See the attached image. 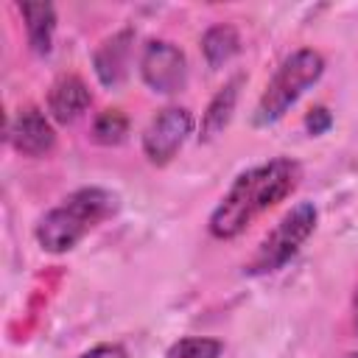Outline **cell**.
Returning a JSON list of instances; mask_svg holds the SVG:
<instances>
[{
	"instance_id": "2e32d148",
	"label": "cell",
	"mask_w": 358,
	"mask_h": 358,
	"mask_svg": "<svg viewBox=\"0 0 358 358\" xmlns=\"http://www.w3.org/2000/svg\"><path fill=\"white\" fill-rule=\"evenodd\" d=\"M81 358H126V350L120 344H98V347L87 350Z\"/></svg>"
},
{
	"instance_id": "30bf717a",
	"label": "cell",
	"mask_w": 358,
	"mask_h": 358,
	"mask_svg": "<svg viewBox=\"0 0 358 358\" xmlns=\"http://www.w3.org/2000/svg\"><path fill=\"white\" fill-rule=\"evenodd\" d=\"M238 87H241V76H235L229 84H224L215 92V98L210 101V106H207V112L201 117V134H199L204 143L215 140L227 129V123L232 117V109H235V101H238Z\"/></svg>"
},
{
	"instance_id": "3957f363",
	"label": "cell",
	"mask_w": 358,
	"mask_h": 358,
	"mask_svg": "<svg viewBox=\"0 0 358 358\" xmlns=\"http://www.w3.org/2000/svg\"><path fill=\"white\" fill-rule=\"evenodd\" d=\"M324 70V59L310 50V48H302V50H294L274 73V78L266 84L260 101H257V109H255V123L257 126H271L277 123L294 103L296 98L319 81Z\"/></svg>"
},
{
	"instance_id": "4fadbf2b",
	"label": "cell",
	"mask_w": 358,
	"mask_h": 358,
	"mask_svg": "<svg viewBox=\"0 0 358 358\" xmlns=\"http://www.w3.org/2000/svg\"><path fill=\"white\" fill-rule=\"evenodd\" d=\"M126 131H129V120H126V115L120 109H106L92 123V140L101 143V145H117V143H123Z\"/></svg>"
},
{
	"instance_id": "277c9868",
	"label": "cell",
	"mask_w": 358,
	"mask_h": 358,
	"mask_svg": "<svg viewBox=\"0 0 358 358\" xmlns=\"http://www.w3.org/2000/svg\"><path fill=\"white\" fill-rule=\"evenodd\" d=\"M313 227H316V207L310 201H302L294 210H288L280 218V224L271 229V235L260 243V249L255 252L249 271L268 274V271H277L280 266H285L296 255V249L308 241Z\"/></svg>"
},
{
	"instance_id": "9a60e30c",
	"label": "cell",
	"mask_w": 358,
	"mask_h": 358,
	"mask_svg": "<svg viewBox=\"0 0 358 358\" xmlns=\"http://www.w3.org/2000/svg\"><path fill=\"white\" fill-rule=\"evenodd\" d=\"M330 112L324 109V106H316V109H310L308 112V117H305V126H308V131L310 134H322L327 126H330Z\"/></svg>"
},
{
	"instance_id": "5b68a950",
	"label": "cell",
	"mask_w": 358,
	"mask_h": 358,
	"mask_svg": "<svg viewBox=\"0 0 358 358\" xmlns=\"http://www.w3.org/2000/svg\"><path fill=\"white\" fill-rule=\"evenodd\" d=\"M140 73L143 81L154 90V92H179L187 81V62L182 56V50L165 39H154L145 45L143 59H140Z\"/></svg>"
},
{
	"instance_id": "ba28073f",
	"label": "cell",
	"mask_w": 358,
	"mask_h": 358,
	"mask_svg": "<svg viewBox=\"0 0 358 358\" xmlns=\"http://www.w3.org/2000/svg\"><path fill=\"white\" fill-rule=\"evenodd\" d=\"M90 90L78 76H62L48 95V109L59 123H73L78 120L87 106H90Z\"/></svg>"
},
{
	"instance_id": "7a4b0ae2",
	"label": "cell",
	"mask_w": 358,
	"mask_h": 358,
	"mask_svg": "<svg viewBox=\"0 0 358 358\" xmlns=\"http://www.w3.org/2000/svg\"><path fill=\"white\" fill-rule=\"evenodd\" d=\"M115 210H117V199L109 190L101 187L76 190L59 207L45 213V218L36 227V241L48 252H67Z\"/></svg>"
},
{
	"instance_id": "e0dca14e",
	"label": "cell",
	"mask_w": 358,
	"mask_h": 358,
	"mask_svg": "<svg viewBox=\"0 0 358 358\" xmlns=\"http://www.w3.org/2000/svg\"><path fill=\"white\" fill-rule=\"evenodd\" d=\"M352 322H355V330H358V291H355V302H352Z\"/></svg>"
},
{
	"instance_id": "ac0fdd59",
	"label": "cell",
	"mask_w": 358,
	"mask_h": 358,
	"mask_svg": "<svg viewBox=\"0 0 358 358\" xmlns=\"http://www.w3.org/2000/svg\"><path fill=\"white\" fill-rule=\"evenodd\" d=\"M347 358H358V352H350V355H347Z\"/></svg>"
},
{
	"instance_id": "8992f818",
	"label": "cell",
	"mask_w": 358,
	"mask_h": 358,
	"mask_svg": "<svg viewBox=\"0 0 358 358\" xmlns=\"http://www.w3.org/2000/svg\"><path fill=\"white\" fill-rule=\"evenodd\" d=\"M193 117L187 109L182 106H168L162 112H157V117L148 123L145 134H143V151L154 165H165L185 143V137L190 134Z\"/></svg>"
},
{
	"instance_id": "9c48e42d",
	"label": "cell",
	"mask_w": 358,
	"mask_h": 358,
	"mask_svg": "<svg viewBox=\"0 0 358 358\" xmlns=\"http://www.w3.org/2000/svg\"><path fill=\"white\" fill-rule=\"evenodd\" d=\"M129 50H131V31H120L109 36L98 50H95V73L101 84L117 87L126 78L129 67Z\"/></svg>"
},
{
	"instance_id": "6da1fadb",
	"label": "cell",
	"mask_w": 358,
	"mask_h": 358,
	"mask_svg": "<svg viewBox=\"0 0 358 358\" xmlns=\"http://www.w3.org/2000/svg\"><path fill=\"white\" fill-rule=\"evenodd\" d=\"M299 182V165L291 159H271L266 165L243 171L221 204L210 215V232L215 238H235L263 210L282 201Z\"/></svg>"
},
{
	"instance_id": "5bb4252c",
	"label": "cell",
	"mask_w": 358,
	"mask_h": 358,
	"mask_svg": "<svg viewBox=\"0 0 358 358\" xmlns=\"http://www.w3.org/2000/svg\"><path fill=\"white\" fill-rule=\"evenodd\" d=\"M221 355V341L215 338H201V336H187L171 344L165 358H218Z\"/></svg>"
},
{
	"instance_id": "7c38bea8",
	"label": "cell",
	"mask_w": 358,
	"mask_h": 358,
	"mask_svg": "<svg viewBox=\"0 0 358 358\" xmlns=\"http://www.w3.org/2000/svg\"><path fill=\"white\" fill-rule=\"evenodd\" d=\"M238 45H241L238 31L227 22L207 28V34L201 36V50H204V59L210 67H221L224 62H229L238 53Z\"/></svg>"
},
{
	"instance_id": "52a82bcc",
	"label": "cell",
	"mask_w": 358,
	"mask_h": 358,
	"mask_svg": "<svg viewBox=\"0 0 358 358\" xmlns=\"http://www.w3.org/2000/svg\"><path fill=\"white\" fill-rule=\"evenodd\" d=\"M8 140L11 145L25 154V157H42L45 151L53 148L56 143V134L48 123V117L36 109V106H25L17 112L11 129H8Z\"/></svg>"
},
{
	"instance_id": "8fae6325",
	"label": "cell",
	"mask_w": 358,
	"mask_h": 358,
	"mask_svg": "<svg viewBox=\"0 0 358 358\" xmlns=\"http://www.w3.org/2000/svg\"><path fill=\"white\" fill-rule=\"evenodd\" d=\"M20 11L25 17L28 42H31L34 53H48L50 50V39H53V28H56L53 6L50 3H20Z\"/></svg>"
}]
</instances>
